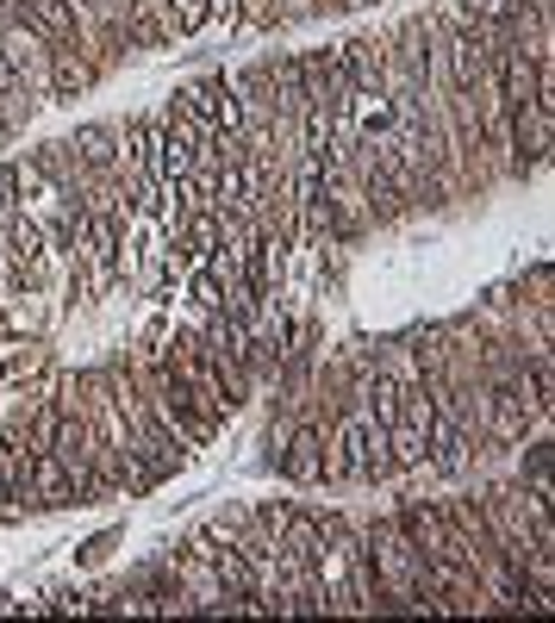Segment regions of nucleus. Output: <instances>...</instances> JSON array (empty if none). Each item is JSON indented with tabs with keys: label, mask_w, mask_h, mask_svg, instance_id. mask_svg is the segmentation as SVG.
Wrapping results in <instances>:
<instances>
[{
	"label": "nucleus",
	"mask_w": 555,
	"mask_h": 623,
	"mask_svg": "<svg viewBox=\"0 0 555 623\" xmlns=\"http://www.w3.org/2000/svg\"><path fill=\"white\" fill-rule=\"evenodd\" d=\"M112 548H119V530H100V536H88V543L76 548V561H81V567H100Z\"/></svg>",
	"instance_id": "nucleus-9"
},
{
	"label": "nucleus",
	"mask_w": 555,
	"mask_h": 623,
	"mask_svg": "<svg viewBox=\"0 0 555 623\" xmlns=\"http://www.w3.org/2000/svg\"><path fill=\"white\" fill-rule=\"evenodd\" d=\"M394 474L387 455V424H375L363 405H349L325 436V486H375Z\"/></svg>",
	"instance_id": "nucleus-2"
},
{
	"label": "nucleus",
	"mask_w": 555,
	"mask_h": 623,
	"mask_svg": "<svg viewBox=\"0 0 555 623\" xmlns=\"http://www.w3.org/2000/svg\"><path fill=\"white\" fill-rule=\"evenodd\" d=\"M69 144H76V156H81V162H88L95 175H107L112 162H119V125H112V119L76 125V138H69Z\"/></svg>",
	"instance_id": "nucleus-5"
},
{
	"label": "nucleus",
	"mask_w": 555,
	"mask_h": 623,
	"mask_svg": "<svg viewBox=\"0 0 555 623\" xmlns=\"http://www.w3.org/2000/svg\"><path fill=\"white\" fill-rule=\"evenodd\" d=\"M26 486H32V505H44V512L76 505V481H69V467L57 462L50 449H32V462H26Z\"/></svg>",
	"instance_id": "nucleus-4"
},
{
	"label": "nucleus",
	"mask_w": 555,
	"mask_h": 623,
	"mask_svg": "<svg viewBox=\"0 0 555 623\" xmlns=\"http://www.w3.org/2000/svg\"><path fill=\"white\" fill-rule=\"evenodd\" d=\"M363 543H368V561H375V580H381V617H444V605H437V592H430L425 580V555H418V543L399 530V517H375V524H363Z\"/></svg>",
	"instance_id": "nucleus-1"
},
{
	"label": "nucleus",
	"mask_w": 555,
	"mask_h": 623,
	"mask_svg": "<svg viewBox=\"0 0 555 623\" xmlns=\"http://www.w3.org/2000/svg\"><path fill=\"white\" fill-rule=\"evenodd\" d=\"M549 467H555V443L549 436H531V449L518 462V486H549Z\"/></svg>",
	"instance_id": "nucleus-7"
},
{
	"label": "nucleus",
	"mask_w": 555,
	"mask_h": 623,
	"mask_svg": "<svg viewBox=\"0 0 555 623\" xmlns=\"http://www.w3.org/2000/svg\"><path fill=\"white\" fill-rule=\"evenodd\" d=\"M444 13L456 19V26H487V19L506 13V0H444Z\"/></svg>",
	"instance_id": "nucleus-8"
},
{
	"label": "nucleus",
	"mask_w": 555,
	"mask_h": 623,
	"mask_svg": "<svg viewBox=\"0 0 555 623\" xmlns=\"http://www.w3.org/2000/svg\"><path fill=\"white\" fill-rule=\"evenodd\" d=\"M157 13H162V31H169V38H194V31H207L212 0H157Z\"/></svg>",
	"instance_id": "nucleus-6"
},
{
	"label": "nucleus",
	"mask_w": 555,
	"mask_h": 623,
	"mask_svg": "<svg viewBox=\"0 0 555 623\" xmlns=\"http://www.w3.org/2000/svg\"><path fill=\"white\" fill-rule=\"evenodd\" d=\"M325 436H331V431H325L318 418H300L294 431H287L275 474H281V481H294V486H325Z\"/></svg>",
	"instance_id": "nucleus-3"
}]
</instances>
